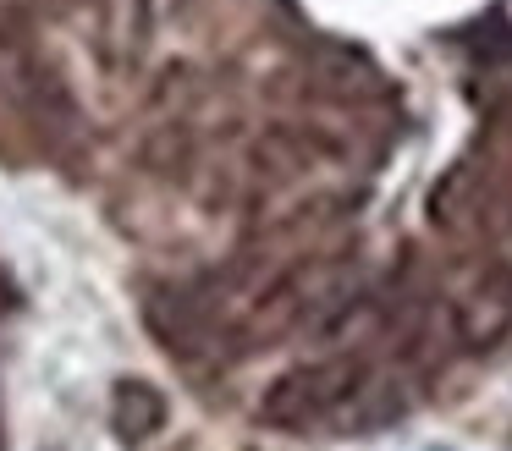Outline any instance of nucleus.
<instances>
[{
    "mask_svg": "<svg viewBox=\"0 0 512 451\" xmlns=\"http://www.w3.org/2000/svg\"><path fill=\"white\" fill-rule=\"evenodd\" d=\"M50 451H61V446H50Z\"/></svg>",
    "mask_w": 512,
    "mask_h": 451,
    "instance_id": "nucleus-1",
    "label": "nucleus"
}]
</instances>
